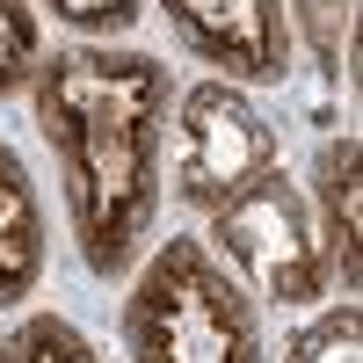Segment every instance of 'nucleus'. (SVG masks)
<instances>
[{"mask_svg": "<svg viewBox=\"0 0 363 363\" xmlns=\"http://www.w3.org/2000/svg\"><path fill=\"white\" fill-rule=\"evenodd\" d=\"M356 131H342L335 145L320 153V247H327V269L342 277V291H356Z\"/></svg>", "mask_w": 363, "mask_h": 363, "instance_id": "0eeeda50", "label": "nucleus"}, {"mask_svg": "<svg viewBox=\"0 0 363 363\" xmlns=\"http://www.w3.org/2000/svg\"><path fill=\"white\" fill-rule=\"evenodd\" d=\"M284 22H291V44L306 37V51L320 58L327 80L349 73V58H356V0H284Z\"/></svg>", "mask_w": 363, "mask_h": 363, "instance_id": "6e6552de", "label": "nucleus"}, {"mask_svg": "<svg viewBox=\"0 0 363 363\" xmlns=\"http://www.w3.org/2000/svg\"><path fill=\"white\" fill-rule=\"evenodd\" d=\"M160 15L174 29V44L211 66V80L277 87L291 73L284 0H160Z\"/></svg>", "mask_w": 363, "mask_h": 363, "instance_id": "39448f33", "label": "nucleus"}, {"mask_svg": "<svg viewBox=\"0 0 363 363\" xmlns=\"http://www.w3.org/2000/svg\"><path fill=\"white\" fill-rule=\"evenodd\" d=\"M284 363H356V306H342V313H327L320 327H306Z\"/></svg>", "mask_w": 363, "mask_h": 363, "instance_id": "9b49d317", "label": "nucleus"}, {"mask_svg": "<svg viewBox=\"0 0 363 363\" xmlns=\"http://www.w3.org/2000/svg\"><path fill=\"white\" fill-rule=\"evenodd\" d=\"M44 58V22L29 0H0V95H22Z\"/></svg>", "mask_w": 363, "mask_h": 363, "instance_id": "1a4fd4ad", "label": "nucleus"}, {"mask_svg": "<svg viewBox=\"0 0 363 363\" xmlns=\"http://www.w3.org/2000/svg\"><path fill=\"white\" fill-rule=\"evenodd\" d=\"M0 363H109L66 313H22L0 335ZM124 363H269L262 306L240 291L196 233L153 240L124 277Z\"/></svg>", "mask_w": 363, "mask_h": 363, "instance_id": "f03ea898", "label": "nucleus"}, {"mask_svg": "<svg viewBox=\"0 0 363 363\" xmlns=\"http://www.w3.org/2000/svg\"><path fill=\"white\" fill-rule=\"evenodd\" d=\"M167 160H174V196L189 211H218L225 196H240L255 174H269L284 160L269 116L247 102V87L233 80H196L174 95V124H167Z\"/></svg>", "mask_w": 363, "mask_h": 363, "instance_id": "20e7f679", "label": "nucleus"}, {"mask_svg": "<svg viewBox=\"0 0 363 363\" xmlns=\"http://www.w3.org/2000/svg\"><path fill=\"white\" fill-rule=\"evenodd\" d=\"M44 255H51V240H44V196H37V182H29L22 153L0 138V320L37 298Z\"/></svg>", "mask_w": 363, "mask_h": 363, "instance_id": "423d86ee", "label": "nucleus"}, {"mask_svg": "<svg viewBox=\"0 0 363 363\" xmlns=\"http://www.w3.org/2000/svg\"><path fill=\"white\" fill-rule=\"evenodd\" d=\"M203 247L218 255V269L255 298V306H320V298L335 291L313 203L298 196V182L284 174V160L211 211Z\"/></svg>", "mask_w": 363, "mask_h": 363, "instance_id": "7ed1b4c3", "label": "nucleus"}, {"mask_svg": "<svg viewBox=\"0 0 363 363\" xmlns=\"http://www.w3.org/2000/svg\"><path fill=\"white\" fill-rule=\"evenodd\" d=\"M174 95V73L131 44H51L37 58L29 109L58 160L66 225L95 284H124L153 255Z\"/></svg>", "mask_w": 363, "mask_h": 363, "instance_id": "f257e3e1", "label": "nucleus"}, {"mask_svg": "<svg viewBox=\"0 0 363 363\" xmlns=\"http://www.w3.org/2000/svg\"><path fill=\"white\" fill-rule=\"evenodd\" d=\"M29 8H44L51 22H66L80 44H124L138 15H145V0H29Z\"/></svg>", "mask_w": 363, "mask_h": 363, "instance_id": "9d476101", "label": "nucleus"}]
</instances>
